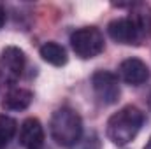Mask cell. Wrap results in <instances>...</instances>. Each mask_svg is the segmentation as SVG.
<instances>
[{
    "label": "cell",
    "mask_w": 151,
    "mask_h": 149,
    "mask_svg": "<svg viewBox=\"0 0 151 149\" xmlns=\"http://www.w3.org/2000/svg\"><path fill=\"white\" fill-rule=\"evenodd\" d=\"M5 19H7V14H5V9L0 5V28L5 25Z\"/></svg>",
    "instance_id": "obj_12"
},
{
    "label": "cell",
    "mask_w": 151,
    "mask_h": 149,
    "mask_svg": "<svg viewBox=\"0 0 151 149\" xmlns=\"http://www.w3.org/2000/svg\"><path fill=\"white\" fill-rule=\"evenodd\" d=\"M39 53H40L44 62H47L49 65H55V67H63L67 63V60H69L65 47L60 46L58 42H46V44H42Z\"/></svg>",
    "instance_id": "obj_10"
},
{
    "label": "cell",
    "mask_w": 151,
    "mask_h": 149,
    "mask_svg": "<svg viewBox=\"0 0 151 149\" xmlns=\"http://www.w3.org/2000/svg\"><path fill=\"white\" fill-rule=\"evenodd\" d=\"M144 123V112L135 105H125L107 121V139L116 146H127L135 139Z\"/></svg>",
    "instance_id": "obj_2"
},
{
    "label": "cell",
    "mask_w": 151,
    "mask_h": 149,
    "mask_svg": "<svg viewBox=\"0 0 151 149\" xmlns=\"http://www.w3.org/2000/svg\"><path fill=\"white\" fill-rule=\"evenodd\" d=\"M119 77L130 86H141L150 79L148 65L139 58H127L119 65Z\"/></svg>",
    "instance_id": "obj_7"
},
{
    "label": "cell",
    "mask_w": 151,
    "mask_h": 149,
    "mask_svg": "<svg viewBox=\"0 0 151 149\" xmlns=\"http://www.w3.org/2000/svg\"><path fill=\"white\" fill-rule=\"evenodd\" d=\"M144 149H151V137H150V140L146 142V146H144Z\"/></svg>",
    "instance_id": "obj_13"
},
{
    "label": "cell",
    "mask_w": 151,
    "mask_h": 149,
    "mask_svg": "<svg viewBox=\"0 0 151 149\" xmlns=\"http://www.w3.org/2000/svg\"><path fill=\"white\" fill-rule=\"evenodd\" d=\"M19 144L25 149H40L44 144V128L37 117H27L19 126Z\"/></svg>",
    "instance_id": "obj_8"
},
{
    "label": "cell",
    "mask_w": 151,
    "mask_h": 149,
    "mask_svg": "<svg viewBox=\"0 0 151 149\" xmlns=\"http://www.w3.org/2000/svg\"><path fill=\"white\" fill-rule=\"evenodd\" d=\"M25 70V53L16 47L9 46L0 54V82L4 86H14Z\"/></svg>",
    "instance_id": "obj_5"
},
{
    "label": "cell",
    "mask_w": 151,
    "mask_h": 149,
    "mask_svg": "<svg viewBox=\"0 0 151 149\" xmlns=\"http://www.w3.org/2000/svg\"><path fill=\"white\" fill-rule=\"evenodd\" d=\"M49 132L53 140L62 148H70L79 142L83 135L81 116L70 107H60L53 112L49 121Z\"/></svg>",
    "instance_id": "obj_3"
},
{
    "label": "cell",
    "mask_w": 151,
    "mask_h": 149,
    "mask_svg": "<svg viewBox=\"0 0 151 149\" xmlns=\"http://www.w3.org/2000/svg\"><path fill=\"white\" fill-rule=\"evenodd\" d=\"M16 130H18L16 119L7 114H0V149H5L9 146V142L16 135Z\"/></svg>",
    "instance_id": "obj_11"
},
{
    "label": "cell",
    "mask_w": 151,
    "mask_h": 149,
    "mask_svg": "<svg viewBox=\"0 0 151 149\" xmlns=\"http://www.w3.org/2000/svg\"><path fill=\"white\" fill-rule=\"evenodd\" d=\"M91 88H93L95 97L104 105H113L119 100V95H121L119 81H118V75L113 72L97 70L91 75Z\"/></svg>",
    "instance_id": "obj_6"
},
{
    "label": "cell",
    "mask_w": 151,
    "mask_h": 149,
    "mask_svg": "<svg viewBox=\"0 0 151 149\" xmlns=\"http://www.w3.org/2000/svg\"><path fill=\"white\" fill-rule=\"evenodd\" d=\"M148 107H150V111H151V93H150V98H148Z\"/></svg>",
    "instance_id": "obj_14"
},
{
    "label": "cell",
    "mask_w": 151,
    "mask_h": 149,
    "mask_svg": "<svg viewBox=\"0 0 151 149\" xmlns=\"http://www.w3.org/2000/svg\"><path fill=\"white\" fill-rule=\"evenodd\" d=\"M34 100V93L25 88H11L4 100H2V109L5 111H25L30 107Z\"/></svg>",
    "instance_id": "obj_9"
},
{
    "label": "cell",
    "mask_w": 151,
    "mask_h": 149,
    "mask_svg": "<svg viewBox=\"0 0 151 149\" xmlns=\"http://www.w3.org/2000/svg\"><path fill=\"white\" fill-rule=\"evenodd\" d=\"M70 46H72V51L79 58L90 60V58L99 56L104 51L106 42H104V35L99 28L83 27L70 34Z\"/></svg>",
    "instance_id": "obj_4"
},
{
    "label": "cell",
    "mask_w": 151,
    "mask_h": 149,
    "mask_svg": "<svg viewBox=\"0 0 151 149\" xmlns=\"http://www.w3.org/2000/svg\"><path fill=\"white\" fill-rule=\"evenodd\" d=\"M107 34L118 44L141 46L151 39V7L144 2H134L130 14L116 18L107 25Z\"/></svg>",
    "instance_id": "obj_1"
}]
</instances>
